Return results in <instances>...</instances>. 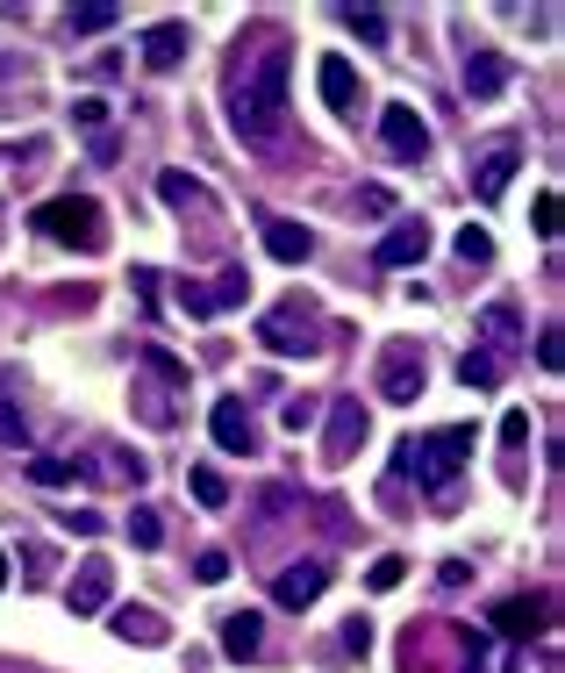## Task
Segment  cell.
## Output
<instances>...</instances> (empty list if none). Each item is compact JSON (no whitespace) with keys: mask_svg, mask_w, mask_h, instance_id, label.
I'll return each mask as SVG.
<instances>
[{"mask_svg":"<svg viewBox=\"0 0 565 673\" xmlns=\"http://www.w3.org/2000/svg\"><path fill=\"white\" fill-rule=\"evenodd\" d=\"M208 431H215V445H223L229 459H251L258 451V431H251V415H243V401H215Z\"/></svg>","mask_w":565,"mask_h":673,"instance_id":"9c48e42d","label":"cell"},{"mask_svg":"<svg viewBox=\"0 0 565 673\" xmlns=\"http://www.w3.org/2000/svg\"><path fill=\"white\" fill-rule=\"evenodd\" d=\"M287 43H265L258 51V65L237 79V94H229V122H237V137L258 144V151H273L279 137H287Z\"/></svg>","mask_w":565,"mask_h":673,"instance_id":"6da1fadb","label":"cell"},{"mask_svg":"<svg viewBox=\"0 0 565 673\" xmlns=\"http://www.w3.org/2000/svg\"><path fill=\"white\" fill-rule=\"evenodd\" d=\"M373 259H379V265H423V259H429V223H423V215H401V223L379 237Z\"/></svg>","mask_w":565,"mask_h":673,"instance_id":"52a82bcc","label":"cell"},{"mask_svg":"<svg viewBox=\"0 0 565 673\" xmlns=\"http://www.w3.org/2000/svg\"><path fill=\"white\" fill-rule=\"evenodd\" d=\"M494 616H501V631H508V638H537V631H544V602H523V595H515V602H501Z\"/></svg>","mask_w":565,"mask_h":673,"instance_id":"d6986e66","label":"cell"},{"mask_svg":"<svg viewBox=\"0 0 565 673\" xmlns=\"http://www.w3.org/2000/svg\"><path fill=\"white\" fill-rule=\"evenodd\" d=\"M193 581H201V587L229 581V552H201V559H193Z\"/></svg>","mask_w":565,"mask_h":673,"instance_id":"f1b7e54d","label":"cell"},{"mask_svg":"<svg viewBox=\"0 0 565 673\" xmlns=\"http://www.w3.org/2000/svg\"><path fill=\"white\" fill-rule=\"evenodd\" d=\"M179 309H187V315H215V287L187 279V287H179Z\"/></svg>","mask_w":565,"mask_h":673,"instance_id":"4316f807","label":"cell"},{"mask_svg":"<svg viewBox=\"0 0 565 673\" xmlns=\"http://www.w3.org/2000/svg\"><path fill=\"white\" fill-rule=\"evenodd\" d=\"M115 638H129V645H165L172 631L151 616V609H115Z\"/></svg>","mask_w":565,"mask_h":673,"instance_id":"ac0fdd59","label":"cell"},{"mask_svg":"<svg viewBox=\"0 0 565 673\" xmlns=\"http://www.w3.org/2000/svg\"><path fill=\"white\" fill-rule=\"evenodd\" d=\"M323 587H329V566H323V559H309V566H287V573L273 581V602H279V609H309Z\"/></svg>","mask_w":565,"mask_h":673,"instance_id":"30bf717a","label":"cell"},{"mask_svg":"<svg viewBox=\"0 0 565 673\" xmlns=\"http://www.w3.org/2000/svg\"><path fill=\"white\" fill-rule=\"evenodd\" d=\"M501 437H508V445H530V415L508 409V415H501Z\"/></svg>","mask_w":565,"mask_h":673,"instance_id":"8d00e7d4","label":"cell"},{"mask_svg":"<svg viewBox=\"0 0 565 673\" xmlns=\"http://www.w3.org/2000/svg\"><path fill=\"white\" fill-rule=\"evenodd\" d=\"M558 359H565V345H558V329H544V337H537V365H544V373H558Z\"/></svg>","mask_w":565,"mask_h":673,"instance_id":"d590c367","label":"cell"},{"mask_svg":"<svg viewBox=\"0 0 565 673\" xmlns=\"http://www.w3.org/2000/svg\"><path fill=\"white\" fill-rule=\"evenodd\" d=\"M187 487L201 495V509H223V501H229V487H223V473H215V466H193Z\"/></svg>","mask_w":565,"mask_h":673,"instance_id":"7402d4cb","label":"cell"},{"mask_svg":"<svg viewBox=\"0 0 565 673\" xmlns=\"http://www.w3.org/2000/svg\"><path fill=\"white\" fill-rule=\"evenodd\" d=\"M343 652H351V659H365V652H373V623H365V616H351V623H343Z\"/></svg>","mask_w":565,"mask_h":673,"instance_id":"f546056e","label":"cell"},{"mask_svg":"<svg viewBox=\"0 0 565 673\" xmlns=\"http://www.w3.org/2000/svg\"><path fill=\"white\" fill-rule=\"evenodd\" d=\"M473 445H480V437L465 431V423H451V431L423 437V445H415V451H401V473H415V481H423V487H444L451 473H459L465 459H473Z\"/></svg>","mask_w":565,"mask_h":673,"instance_id":"3957f363","label":"cell"},{"mask_svg":"<svg viewBox=\"0 0 565 673\" xmlns=\"http://www.w3.org/2000/svg\"><path fill=\"white\" fill-rule=\"evenodd\" d=\"M459 259H465V265H487V259H494V237H487L480 223H465V229H459Z\"/></svg>","mask_w":565,"mask_h":673,"instance_id":"603a6c76","label":"cell"},{"mask_svg":"<svg viewBox=\"0 0 565 673\" xmlns=\"http://www.w3.org/2000/svg\"><path fill=\"white\" fill-rule=\"evenodd\" d=\"M258 337H265V351H315V329H309L301 309H273Z\"/></svg>","mask_w":565,"mask_h":673,"instance_id":"5bb4252c","label":"cell"},{"mask_svg":"<svg viewBox=\"0 0 565 673\" xmlns=\"http://www.w3.org/2000/svg\"><path fill=\"white\" fill-rule=\"evenodd\" d=\"M508 79H515V65L501 51H473V58H465V94H473V101H494Z\"/></svg>","mask_w":565,"mask_h":673,"instance_id":"4fadbf2b","label":"cell"},{"mask_svg":"<svg viewBox=\"0 0 565 673\" xmlns=\"http://www.w3.org/2000/svg\"><path fill=\"white\" fill-rule=\"evenodd\" d=\"M0 445H29V423H22L8 401H0Z\"/></svg>","mask_w":565,"mask_h":673,"instance_id":"d6a6232c","label":"cell"},{"mask_svg":"<svg viewBox=\"0 0 565 673\" xmlns=\"http://www.w3.org/2000/svg\"><path fill=\"white\" fill-rule=\"evenodd\" d=\"M401 573H409V559H373L365 581H373V595H387V587H401Z\"/></svg>","mask_w":565,"mask_h":673,"instance_id":"83f0119b","label":"cell"},{"mask_svg":"<svg viewBox=\"0 0 565 673\" xmlns=\"http://www.w3.org/2000/svg\"><path fill=\"white\" fill-rule=\"evenodd\" d=\"M365 445V409H359V395H343V401H329V431H323V459L329 466H343L351 451Z\"/></svg>","mask_w":565,"mask_h":673,"instance_id":"5b68a950","label":"cell"},{"mask_svg":"<svg viewBox=\"0 0 565 673\" xmlns=\"http://www.w3.org/2000/svg\"><path fill=\"white\" fill-rule=\"evenodd\" d=\"M537 237H558V194H537Z\"/></svg>","mask_w":565,"mask_h":673,"instance_id":"e575fe53","label":"cell"},{"mask_svg":"<svg viewBox=\"0 0 565 673\" xmlns=\"http://www.w3.org/2000/svg\"><path fill=\"white\" fill-rule=\"evenodd\" d=\"M115 29V8H72V36H101Z\"/></svg>","mask_w":565,"mask_h":673,"instance_id":"d4e9b609","label":"cell"},{"mask_svg":"<svg viewBox=\"0 0 565 673\" xmlns=\"http://www.w3.org/2000/svg\"><path fill=\"white\" fill-rule=\"evenodd\" d=\"M459 381H465V387H494V381H501V359H494V351H465V359H459Z\"/></svg>","mask_w":565,"mask_h":673,"instance_id":"ffe728a7","label":"cell"},{"mask_svg":"<svg viewBox=\"0 0 565 673\" xmlns=\"http://www.w3.org/2000/svg\"><path fill=\"white\" fill-rule=\"evenodd\" d=\"M158 194H165V201H201V187H193L187 173H158Z\"/></svg>","mask_w":565,"mask_h":673,"instance_id":"1f68e13d","label":"cell"},{"mask_svg":"<svg viewBox=\"0 0 565 673\" xmlns=\"http://www.w3.org/2000/svg\"><path fill=\"white\" fill-rule=\"evenodd\" d=\"M265 251H273L279 265H309V251H315V237L301 223H265Z\"/></svg>","mask_w":565,"mask_h":673,"instance_id":"e0dca14e","label":"cell"},{"mask_svg":"<svg viewBox=\"0 0 565 673\" xmlns=\"http://www.w3.org/2000/svg\"><path fill=\"white\" fill-rule=\"evenodd\" d=\"M480 329H487V345H515V309H508V301H494V309L480 315Z\"/></svg>","mask_w":565,"mask_h":673,"instance_id":"cb8c5ba5","label":"cell"},{"mask_svg":"<svg viewBox=\"0 0 565 673\" xmlns=\"http://www.w3.org/2000/svg\"><path fill=\"white\" fill-rule=\"evenodd\" d=\"M72 115H79L86 129H101V122H108V101H72Z\"/></svg>","mask_w":565,"mask_h":673,"instance_id":"f35d334b","label":"cell"},{"mask_svg":"<svg viewBox=\"0 0 565 673\" xmlns=\"http://www.w3.org/2000/svg\"><path fill=\"white\" fill-rule=\"evenodd\" d=\"M379 395L394 401V409H409L415 395H423V351L401 337V345H387L379 351Z\"/></svg>","mask_w":565,"mask_h":673,"instance_id":"277c9868","label":"cell"},{"mask_svg":"<svg viewBox=\"0 0 565 673\" xmlns=\"http://www.w3.org/2000/svg\"><path fill=\"white\" fill-rule=\"evenodd\" d=\"M36 229H43L51 244H72V251H101V244H108L101 201H86V194H58V201L36 215Z\"/></svg>","mask_w":565,"mask_h":673,"instance_id":"7a4b0ae2","label":"cell"},{"mask_svg":"<svg viewBox=\"0 0 565 673\" xmlns=\"http://www.w3.org/2000/svg\"><path fill=\"white\" fill-rule=\"evenodd\" d=\"M279 415H287V431H309V423H315V401L301 395V401H287V409H279Z\"/></svg>","mask_w":565,"mask_h":673,"instance_id":"74e56055","label":"cell"},{"mask_svg":"<svg viewBox=\"0 0 565 673\" xmlns=\"http://www.w3.org/2000/svg\"><path fill=\"white\" fill-rule=\"evenodd\" d=\"M129 537H137V545H158L165 531H158V516H151V509H129Z\"/></svg>","mask_w":565,"mask_h":673,"instance_id":"836d02e7","label":"cell"},{"mask_svg":"<svg viewBox=\"0 0 565 673\" xmlns=\"http://www.w3.org/2000/svg\"><path fill=\"white\" fill-rule=\"evenodd\" d=\"M86 466H72V459H29V481L36 487H72Z\"/></svg>","mask_w":565,"mask_h":673,"instance_id":"44dd1931","label":"cell"},{"mask_svg":"<svg viewBox=\"0 0 565 673\" xmlns=\"http://www.w3.org/2000/svg\"><path fill=\"white\" fill-rule=\"evenodd\" d=\"M0 587H8V559H0Z\"/></svg>","mask_w":565,"mask_h":673,"instance_id":"ab89813d","label":"cell"},{"mask_svg":"<svg viewBox=\"0 0 565 673\" xmlns=\"http://www.w3.org/2000/svg\"><path fill=\"white\" fill-rule=\"evenodd\" d=\"M258 645H265V616H258V609L223 616V652H229V659H258Z\"/></svg>","mask_w":565,"mask_h":673,"instance_id":"2e32d148","label":"cell"},{"mask_svg":"<svg viewBox=\"0 0 565 673\" xmlns=\"http://www.w3.org/2000/svg\"><path fill=\"white\" fill-rule=\"evenodd\" d=\"M143 365H151L158 381H172V387H187V365L172 359V351H143Z\"/></svg>","mask_w":565,"mask_h":673,"instance_id":"4dcf8cb0","label":"cell"},{"mask_svg":"<svg viewBox=\"0 0 565 673\" xmlns=\"http://www.w3.org/2000/svg\"><path fill=\"white\" fill-rule=\"evenodd\" d=\"M379 137H387V151H394V158H423V151H429V122L415 115L409 101H387V115H379Z\"/></svg>","mask_w":565,"mask_h":673,"instance_id":"8992f818","label":"cell"},{"mask_svg":"<svg viewBox=\"0 0 565 673\" xmlns=\"http://www.w3.org/2000/svg\"><path fill=\"white\" fill-rule=\"evenodd\" d=\"M108 595H115V566H108V559H86V566L72 573V616H101Z\"/></svg>","mask_w":565,"mask_h":673,"instance_id":"ba28073f","label":"cell"},{"mask_svg":"<svg viewBox=\"0 0 565 673\" xmlns=\"http://www.w3.org/2000/svg\"><path fill=\"white\" fill-rule=\"evenodd\" d=\"M343 22H351L365 43H387V22H379V8H343Z\"/></svg>","mask_w":565,"mask_h":673,"instance_id":"484cf974","label":"cell"},{"mask_svg":"<svg viewBox=\"0 0 565 673\" xmlns=\"http://www.w3.org/2000/svg\"><path fill=\"white\" fill-rule=\"evenodd\" d=\"M315 87H323V101L337 108V115H351V108H359V72H351V58L329 51L323 65H315Z\"/></svg>","mask_w":565,"mask_h":673,"instance_id":"7c38bea8","label":"cell"},{"mask_svg":"<svg viewBox=\"0 0 565 673\" xmlns=\"http://www.w3.org/2000/svg\"><path fill=\"white\" fill-rule=\"evenodd\" d=\"M187 43H193L187 22H158V29L143 36V65H151V72H172L179 58H187Z\"/></svg>","mask_w":565,"mask_h":673,"instance_id":"9a60e30c","label":"cell"},{"mask_svg":"<svg viewBox=\"0 0 565 673\" xmlns=\"http://www.w3.org/2000/svg\"><path fill=\"white\" fill-rule=\"evenodd\" d=\"M515 165H523V151H515V144H494V151L473 165V194H480V201H501L508 179H515Z\"/></svg>","mask_w":565,"mask_h":673,"instance_id":"8fae6325","label":"cell"}]
</instances>
